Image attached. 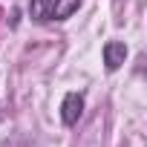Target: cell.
<instances>
[{"mask_svg":"<svg viewBox=\"0 0 147 147\" xmlns=\"http://www.w3.org/2000/svg\"><path fill=\"white\" fill-rule=\"evenodd\" d=\"M81 113H84V95L81 92H66L63 101H61V121L66 127H75Z\"/></svg>","mask_w":147,"mask_h":147,"instance_id":"obj_1","label":"cell"},{"mask_svg":"<svg viewBox=\"0 0 147 147\" xmlns=\"http://www.w3.org/2000/svg\"><path fill=\"white\" fill-rule=\"evenodd\" d=\"M101 55H104L107 72H115V69H121V63L127 61V46H124L121 40H107L104 49H101Z\"/></svg>","mask_w":147,"mask_h":147,"instance_id":"obj_2","label":"cell"},{"mask_svg":"<svg viewBox=\"0 0 147 147\" xmlns=\"http://www.w3.org/2000/svg\"><path fill=\"white\" fill-rule=\"evenodd\" d=\"M81 3H84V0H52L49 20H52V18H55V20H66V18H72V15L81 9Z\"/></svg>","mask_w":147,"mask_h":147,"instance_id":"obj_3","label":"cell"},{"mask_svg":"<svg viewBox=\"0 0 147 147\" xmlns=\"http://www.w3.org/2000/svg\"><path fill=\"white\" fill-rule=\"evenodd\" d=\"M49 12H52V0H29V18L43 23L49 20Z\"/></svg>","mask_w":147,"mask_h":147,"instance_id":"obj_4","label":"cell"}]
</instances>
